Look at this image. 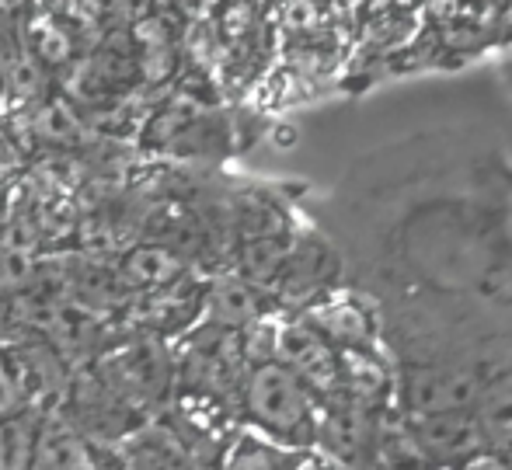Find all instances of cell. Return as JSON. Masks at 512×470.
<instances>
[{
	"label": "cell",
	"mask_w": 512,
	"mask_h": 470,
	"mask_svg": "<svg viewBox=\"0 0 512 470\" xmlns=\"http://www.w3.org/2000/svg\"><path fill=\"white\" fill-rule=\"evenodd\" d=\"M422 439L432 464L450 460H474L488 443L478 422V411H446V415H408Z\"/></svg>",
	"instance_id": "obj_6"
},
{
	"label": "cell",
	"mask_w": 512,
	"mask_h": 470,
	"mask_svg": "<svg viewBox=\"0 0 512 470\" xmlns=\"http://www.w3.org/2000/svg\"><path fill=\"white\" fill-rule=\"evenodd\" d=\"M241 397H244V415L262 432H269L276 439H290V443L307 436L310 390L283 363H265L248 370L241 383Z\"/></svg>",
	"instance_id": "obj_2"
},
{
	"label": "cell",
	"mask_w": 512,
	"mask_h": 470,
	"mask_svg": "<svg viewBox=\"0 0 512 470\" xmlns=\"http://www.w3.org/2000/svg\"><path fill=\"white\" fill-rule=\"evenodd\" d=\"M220 470H290L283 450H276L272 443L262 439H241L234 443V450L227 453V460L220 464Z\"/></svg>",
	"instance_id": "obj_21"
},
{
	"label": "cell",
	"mask_w": 512,
	"mask_h": 470,
	"mask_svg": "<svg viewBox=\"0 0 512 470\" xmlns=\"http://www.w3.org/2000/svg\"><path fill=\"white\" fill-rule=\"evenodd\" d=\"M119 272H122V282H126L136 296L157 293V289H168L185 279L189 258H185L182 251L168 248V244L136 241L133 248H126L119 255Z\"/></svg>",
	"instance_id": "obj_9"
},
{
	"label": "cell",
	"mask_w": 512,
	"mask_h": 470,
	"mask_svg": "<svg viewBox=\"0 0 512 470\" xmlns=\"http://www.w3.org/2000/svg\"><path fill=\"white\" fill-rule=\"evenodd\" d=\"M331 265H335L331 248H324L314 237H304V241L293 244L290 262H286V272H283V279H279L276 293L290 303H307L310 296L317 293V286L331 276Z\"/></svg>",
	"instance_id": "obj_12"
},
{
	"label": "cell",
	"mask_w": 512,
	"mask_h": 470,
	"mask_svg": "<svg viewBox=\"0 0 512 470\" xmlns=\"http://www.w3.org/2000/svg\"><path fill=\"white\" fill-rule=\"evenodd\" d=\"M28 129L35 140L49 143L56 150H77L84 143V136H91L88 119L77 115V105L70 98H53L42 101L32 115H28Z\"/></svg>",
	"instance_id": "obj_14"
},
{
	"label": "cell",
	"mask_w": 512,
	"mask_h": 470,
	"mask_svg": "<svg viewBox=\"0 0 512 470\" xmlns=\"http://www.w3.org/2000/svg\"><path fill=\"white\" fill-rule=\"evenodd\" d=\"M478 376L464 370H415L405 383L408 415H446V411H474L481 401Z\"/></svg>",
	"instance_id": "obj_5"
},
{
	"label": "cell",
	"mask_w": 512,
	"mask_h": 470,
	"mask_svg": "<svg viewBox=\"0 0 512 470\" xmlns=\"http://www.w3.org/2000/svg\"><path fill=\"white\" fill-rule=\"evenodd\" d=\"M262 310V289L251 286L244 276L237 272H223L206 286L203 296V317L216 328H230V331H244L251 321H258Z\"/></svg>",
	"instance_id": "obj_10"
},
{
	"label": "cell",
	"mask_w": 512,
	"mask_h": 470,
	"mask_svg": "<svg viewBox=\"0 0 512 470\" xmlns=\"http://www.w3.org/2000/svg\"><path fill=\"white\" fill-rule=\"evenodd\" d=\"M279 363L304 380L310 394L335 397L345 394V370L338 349L307 321H283V338H279Z\"/></svg>",
	"instance_id": "obj_4"
},
{
	"label": "cell",
	"mask_w": 512,
	"mask_h": 470,
	"mask_svg": "<svg viewBox=\"0 0 512 470\" xmlns=\"http://www.w3.org/2000/svg\"><path fill=\"white\" fill-rule=\"evenodd\" d=\"M373 464L380 470H429L432 457L425 453L411 418H380L373 436Z\"/></svg>",
	"instance_id": "obj_13"
},
{
	"label": "cell",
	"mask_w": 512,
	"mask_h": 470,
	"mask_svg": "<svg viewBox=\"0 0 512 470\" xmlns=\"http://www.w3.org/2000/svg\"><path fill=\"white\" fill-rule=\"evenodd\" d=\"M478 422L485 429L488 443L509 446L512 443V380H495L481 390L478 401Z\"/></svg>",
	"instance_id": "obj_19"
},
{
	"label": "cell",
	"mask_w": 512,
	"mask_h": 470,
	"mask_svg": "<svg viewBox=\"0 0 512 470\" xmlns=\"http://www.w3.org/2000/svg\"><path fill=\"white\" fill-rule=\"evenodd\" d=\"M129 4H136V0H112L115 11H122V7H129Z\"/></svg>",
	"instance_id": "obj_25"
},
{
	"label": "cell",
	"mask_w": 512,
	"mask_h": 470,
	"mask_svg": "<svg viewBox=\"0 0 512 470\" xmlns=\"http://www.w3.org/2000/svg\"><path fill=\"white\" fill-rule=\"evenodd\" d=\"M279 338H283V321H276L269 314H262L241 331V352L248 370L265 363H279Z\"/></svg>",
	"instance_id": "obj_20"
},
{
	"label": "cell",
	"mask_w": 512,
	"mask_h": 470,
	"mask_svg": "<svg viewBox=\"0 0 512 470\" xmlns=\"http://www.w3.org/2000/svg\"><path fill=\"white\" fill-rule=\"evenodd\" d=\"M46 411L21 408L0 418V470H32Z\"/></svg>",
	"instance_id": "obj_15"
},
{
	"label": "cell",
	"mask_w": 512,
	"mask_h": 470,
	"mask_svg": "<svg viewBox=\"0 0 512 470\" xmlns=\"http://www.w3.org/2000/svg\"><path fill=\"white\" fill-rule=\"evenodd\" d=\"M373 436H377V422L370 418V408L352 401H342L338 408H331V415L321 422L324 453L345 470L373 460Z\"/></svg>",
	"instance_id": "obj_8"
},
{
	"label": "cell",
	"mask_w": 512,
	"mask_h": 470,
	"mask_svg": "<svg viewBox=\"0 0 512 470\" xmlns=\"http://www.w3.org/2000/svg\"><path fill=\"white\" fill-rule=\"evenodd\" d=\"M293 244L286 237H255V241H241L237 248V276H244L251 286L279 289V279L290 262Z\"/></svg>",
	"instance_id": "obj_16"
},
{
	"label": "cell",
	"mask_w": 512,
	"mask_h": 470,
	"mask_svg": "<svg viewBox=\"0 0 512 470\" xmlns=\"http://www.w3.org/2000/svg\"><path fill=\"white\" fill-rule=\"evenodd\" d=\"M317 21V11L310 0H283V25L286 28H310Z\"/></svg>",
	"instance_id": "obj_22"
},
{
	"label": "cell",
	"mask_w": 512,
	"mask_h": 470,
	"mask_svg": "<svg viewBox=\"0 0 512 470\" xmlns=\"http://www.w3.org/2000/svg\"><path fill=\"white\" fill-rule=\"evenodd\" d=\"M108 457L112 446L91 443L60 415H46L32 470H108Z\"/></svg>",
	"instance_id": "obj_7"
},
{
	"label": "cell",
	"mask_w": 512,
	"mask_h": 470,
	"mask_svg": "<svg viewBox=\"0 0 512 470\" xmlns=\"http://www.w3.org/2000/svg\"><path fill=\"white\" fill-rule=\"evenodd\" d=\"M276 143H279V147H293V143H297V129L279 126V129H276Z\"/></svg>",
	"instance_id": "obj_24"
},
{
	"label": "cell",
	"mask_w": 512,
	"mask_h": 470,
	"mask_svg": "<svg viewBox=\"0 0 512 470\" xmlns=\"http://www.w3.org/2000/svg\"><path fill=\"white\" fill-rule=\"evenodd\" d=\"M77 35L60 11H35L25 18L21 28V46L35 56L46 70H67L77 60Z\"/></svg>",
	"instance_id": "obj_11"
},
{
	"label": "cell",
	"mask_w": 512,
	"mask_h": 470,
	"mask_svg": "<svg viewBox=\"0 0 512 470\" xmlns=\"http://www.w3.org/2000/svg\"><path fill=\"white\" fill-rule=\"evenodd\" d=\"M307 321L328 338L331 345H342V349H359V345L370 338V324H366L363 310L352 307V303H324L307 314Z\"/></svg>",
	"instance_id": "obj_17"
},
{
	"label": "cell",
	"mask_w": 512,
	"mask_h": 470,
	"mask_svg": "<svg viewBox=\"0 0 512 470\" xmlns=\"http://www.w3.org/2000/svg\"><path fill=\"white\" fill-rule=\"evenodd\" d=\"M342 370H345V401L373 408L387 387V376L377 359H370L359 349H342Z\"/></svg>",
	"instance_id": "obj_18"
},
{
	"label": "cell",
	"mask_w": 512,
	"mask_h": 470,
	"mask_svg": "<svg viewBox=\"0 0 512 470\" xmlns=\"http://www.w3.org/2000/svg\"><path fill=\"white\" fill-rule=\"evenodd\" d=\"M91 366L115 390V397L126 408H133L143 422H150L168 404L171 390L178 387L175 352L168 349L164 338L154 335L126 338L91 359Z\"/></svg>",
	"instance_id": "obj_1"
},
{
	"label": "cell",
	"mask_w": 512,
	"mask_h": 470,
	"mask_svg": "<svg viewBox=\"0 0 512 470\" xmlns=\"http://www.w3.org/2000/svg\"><path fill=\"white\" fill-rule=\"evenodd\" d=\"M56 415L74 425L77 432H84L98 446L122 443V439L133 436L143 425V418L115 397V390L95 373L91 363L81 366L77 373H70V383L63 390Z\"/></svg>",
	"instance_id": "obj_3"
},
{
	"label": "cell",
	"mask_w": 512,
	"mask_h": 470,
	"mask_svg": "<svg viewBox=\"0 0 512 470\" xmlns=\"http://www.w3.org/2000/svg\"><path fill=\"white\" fill-rule=\"evenodd\" d=\"M464 470H509V467L502 464L499 457H474V460H467Z\"/></svg>",
	"instance_id": "obj_23"
},
{
	"label": "cell",
	"mask_w": 512,
	"mask_h": 470,
	"mask_svg": "<svg viewBox=\"0 0 512 470\" xmlns=\"http://www.w3.org/2000/svg\"><path fill=\"white\" fill-rule=\"evenodd\" d=\"M53 4H63V0H53Z\"/></svg>",
	"instance_id": "obj_26"
}]
</instances>
